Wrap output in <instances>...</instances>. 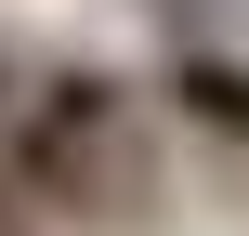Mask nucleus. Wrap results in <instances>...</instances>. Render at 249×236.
I'll return each instance as SVG.
<instances>
[{"instance_id": "nucleus-1", "label": "nucleus", "mask_w": 249, "mask_h": 236, "mask_svg": "<svg viewBox=\"0 0 249 236\" xmlns=\"http://www.w3.org/2000/svg\"><path fill=\"white\" fill-rule=\"evenodd\" d=\"M13 184H26L39 210H79V223L144 210V197H158V158H144L131 92L92 79V66H53V79L13 105Z\"/></svg>"}, {"instance_id": "nucleus-2", "label": "nucleus", "mask_w": 249, "mask_h": 236, "mask_svg": "<svg viewBox=\"0 0 249 236\" xmlns=\"http://www.w3.org/2000/svg\"><path fill=\"white\" fill-rule=\"evenodd\" d=\"M171 105H184L197 131L249 145V66H223V53H184V66H171Z\"/></svg>"}, {"instance_id": "nucleus-3", "label": "nucleus", "mask_w": 249, "mask_h": 236, "mask_svg": "<svg viewBox=\"0 0 249 236\" xmlns=\"http://www.w3.org/2000/svg\"><path fill=\"white\" fill-rule=\"evenodd\" d=\"M0 197H13V158H0Z\"/></svg>"}, {"instance_id": "nucleus-4", "label": "nucleus", "mask_w": 249, "mask_h": 236, "mask_svg": "<svg viewBox=\"0 0 249 236\" xmlns=\"http://www.w3.org/2000/svg\"><path fill=\"white\" fill-rule=\"evenodd\" d=\"M0 105H13V79H0Z\"/></svg>"}]
</instances>
